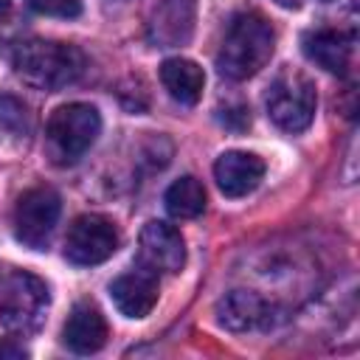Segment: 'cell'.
<instances>
[{
  "instance_id": "obj_1",
  "label": "cell",
  "mask_w": 360,
  "mask_h": 360,
  "mask_svg": "<svg viewBox=\"0 0 360 360\" xmlns=\"http://www.w3.org/2000/svg\"><path fill=\"white\" fill-rule=\"evenodd\" d=\"M276 48V31L259 11H239L228 22V31L222 37L217 68L222 76L242 82L256 76L273 56Z\"/></svg>"
},
{
  "instance_id": "obj_2",
  "label": "cell",
  "mask_w": 360,
  "mask_h": 360,
  "mask_svg": "<svg viewBox=\"0 0 360 360\" xmlns=\"http://www.w3.org/2000/svg\"><path fill=\"white\" fill-rule=\"evenodd\" d=\"M17 76L37 90H62L84 73V53L70 42L25 39L14 48Z\"/></svg>"
},
{
  "instance_id": "obj_3",
  "label": "cell",
  "mask_w": 360,
  "mask_h": 360,
  "mask_svg": "<svg viewBox=\"0 0 360 360\" xmlns=\"http://www.w3.org/2000/svg\"><path fill=\"white\" fill-rule=\"evenodd\" d=\"M98 132H101V115L96 107L82 104V101L65 104V107L53 110V115L48 118V127H45L48 158L56 166H70L93 146Z\"/></svg>"
},
{
  "instance_id": "obj_4",
  "label": "cell",
  "mask_w": 360,
  "mask_h": 360,
  "mask_svg": "<svg viewBox=\"0 0 360 360\" xmlns=\"http://www.w3.org/2000/svg\"><path fill=\"white\" fill-rule=\"evenodd\" d=\"M51 304L45 281L28 270H11L0 281V323L14 335H31L42 326Z\"/></svg>"
},
{
  "instance_id": "obj_5",
  "label": "cell",
  "mask_w": 360,
  "mask_h": 360,
  "mask_svg": "<svg viewBox=\"0 0 360 360\" xmlns=\"http://www.w3.org/2000/svg\"><path fill=\"white\" fill-rule=\"evenodd\" d=\"M315 84L307 73L284 68L267 90V115L284 132H304L315 118Z\"/></svg>"
},
{
  "instance_id": "obj_6",
  "label": "cell",
  "mask_w": 360,
  "mask_h": 360,
  "mask_svg": "<svg viewBox=\"0 0 360 360\" xmlns=\"http://www.w3.org/2000/svg\"><path fill=\"white\" fill-rule=\"evenodd\" d=\"M59 211H62V202H59V194L53 188H48V186L28 188L17 200V208H14L17 239L34 250H42L48 245L53 228H56Z\"/></svg>"
},
{
  "instance_id": "obj_7",
  "label": "cell",
  "mask_w": 360,
  "mask_h": 360,
  "mask_svg": "<svg viewBox=\"0 0 360 360\" xmlns=\"http://www.w3.org/2000/svg\"><path fill=\"white\" fill-rule=\"evenodd\" d=\"M118 250V228L101 214H82L65 236V256L73 264L90 267L107 262Z\"/></svg>"
},
{
  "instance_id": "obj_8",
  "label": "cell",
  "mask_w": 360,
  "mask_h": 360,
  "mask_svg": "<svg viewBox=\"0 0 360 360\" xmlns=\"http://www.w3.org/2000/svg\"><path fill=\"white\" fill-rule=\"evenodd\" d=\"M141 262L152 273H177L186 264V242L169 222L152 219L141 231Z\"/></svg>"
},
{
  "instance_id": "obj_9",
  "label": "cell",
  "mask_w": 360,
  "mask_h": 360,
  "mask_svg": "<svg viewBox=\"0 0 360 360\" xmlns=\"http://www.w3.org/2000/svg\"><path fill=\"white\" fill-rule=\"evenodd\" d=\"M194 20H197L194 0H160L149 14L146 34L158 48H177L191 39Z\"/></svg>"
},
{
  "instance_id": "obj_10",
  "label": "cell",
  "mask_w": 360,
  "mask_h": 360,
  "mask_svg": "<svg viewBox=\"0 0 360 360\" xmlns=\"http://www.w3.org/2000/svg\"><path fill=\"white\" fill-rule=\"evenodd\" d=\"M301 48L309 62H315L318 68H323L329 73L343 76L352 65L354 34L340 31V28H315L301 37Z\"/></svg>"
},
{
  "instance_id": "obj_11",
  "label": "cell",
  "mask_w": 360,
  "mask_h": 360,
  "mask_svg": "<svg viewBox=\"0 0 360 360\" xmlns=\"http://www.w3.org/2000/svg\"><path fill=\"white\" fill-rule=\"evenodd\" d=\"M214 177L225 197H245L262 183L264 160L253 152H222L214 163Z\"/></svg>"
},
{
  "instance_id": "obj_12",
  "label": "cell",
  "mask_w": 360,
  "mask_h": 360,
  "mask_svg": "<svg viewBox=\"0 0 360 360\" xmlns=\"http://www.w3.org/2000/svg\"><path fill=\"white\" fill-rule=\"evenodd\" d=\"M62 340L76 354H93L107 343V321L101 309L90 301H79L62 329Z\"/></svg>"
},
{
  "instance_id": "obj_13",
  "label": "cell",
  "mask_w": 360,
  "mask_h": 360,
  "mask_svg": "<svg viewBox=\"0 0 360 360\" xmlns=\"http://www.w3.org/2000/svg\"><path fill=\"white\" fill-rule=\"evenodd\" d=\"M110 295L121 315L146 318L158 304V278L152 270H129L110 284Z\"/></svg>"
},
{
  "instance_id": "obj_14",
  "label": "cell",
  "mask_w": 360,
  "mask_h": 360,
  "mask_svg": "<svg viewBox=\"0 0 360 360\" xmlns=\"http://www.w3.org/2000/svg\"><path fill=\"white\" fill-rule=\"evenodd\" d=\"M217 321L231 332H248L270 321V304L250 290H231L217 301Z\"/></svg>"
},
{
  "instance_id": "obj_15",
  "label": "cell",
  "mask_w": 360,
  "mask_h": 360,
  "mask_svg": "<svg viewBox=\"0 0 360 360\" xmlns=\"http://www.w3.org/2000/svg\"><path fill=\"white\" fill-rule=\"evenodd\" d=\"M160 82L169 90V96L180 104H197L202 96V84H205V73L197 62L174 56L166 59L160 65Z\"/></svg>"
},
{
  "instance_id": "obj_16",
  "label": "cell",
  "mask_w": 360,
  "mask_h": 360,
  "mask_svg": "<svg viewBox=\"0 0 360 360\" xmlns=\"http://www.w3.org/2000/svg\"><path fill=\"white\" fill-rule=\"evenodd\" d=\"M166 211L177 219H194L205 211V188L197 177H180L166 188Z\"/></svg>"
},
{
  "instance_id": "obj_17",
  "label": "cell",
  "mask_w": 360,
  "mask_h": 360,
  "mask_svg": "<svg viewBox=\"0 0 360 360\" xmlns=\"http://www.w3.org/2000/svg\"><path fill=\"white\" fill-rule=\"evenodd\" d=\"M0 127L14 132V135H25L31 129L28 107L14 96H0Z\"/></svg>"
},
{
  "instance_id": "obj_18",
  "label": "cell",
  "mask_w": 360,
  "mask_h": 360,
  "mask_svg": "<svg viewBox=\"0 0 360 360\" xmlns=\"http://www.w3.org/2000/svg\"><path fill=\"white\" fill-rule=\"evenodd\" d=\"M28 8H34L37 14H48V17H79L82 14V0H25Z\"/></svg>"
},
{
  "instance_id": "obj_19",
  "label": "cell",
  "mask_w": 360,
  "mask_h": 360,
  "mask_svg": "<svg viewBox=\"0 0 360 360\" xmlns=\"http://www.w3.org/2000/svg\"><path fill=\"white\" fill-rule=\"evenodd\" d=\"M22 360V357H28V349L22 346V343H17V340H0V360Z\"/></svg>"
},
{
  "instance_id": "obj_20",
  "label": "cell",
  "mask_w": 360,
  "mask_h": 360,
  "mask_svg": "<svg viewBox=\"0 0 360 360\" xmlns=\"http://www.w3.org/2000/svg\"><path fill=\"white\" fill-rule=\"evenodd\" d=\"M11 22H14V8L8 0H0V37L11 28Z\"/></svg>"
},
{
  "instance_id": "obj_21",
  "label": "cell",
  "mask_w": 360,
  "mask_h": 360,
  "mask_svg": "<svg viewBox=\"0 0 360 360\" xmlns=\"http://www.w3.org/2000/svg\"><path fill=\"white\" fill-rule=\"evenodd\" d=\"M278 3H281V6H287V8H295L301 0H278Z\"/></svg>"
}]
</instances>
